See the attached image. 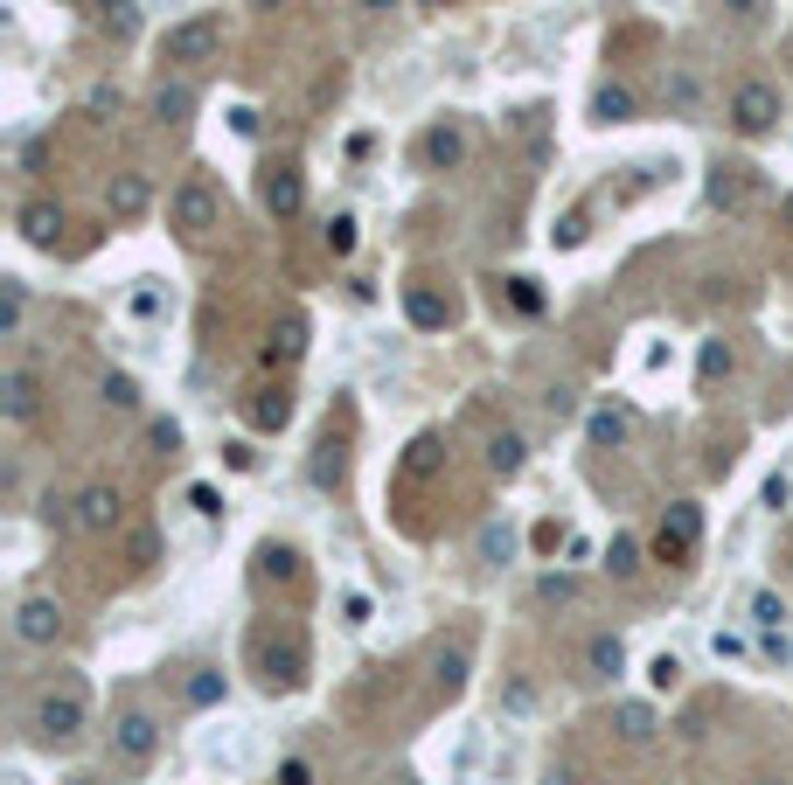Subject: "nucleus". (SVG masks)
<instances>
[{"instance_id": "obj_14", "label": "nucleus", "mask_w": 793, "mask_h": 785, "mask_svg": "<svg viewBox=\"0 0 793 785\" xmlns=\"http://www.w3.org/2000/svg\"><path fill=\"white\" fill-rule=\"evenodd\" d=\"M487 466H495L501 480H516V473L529 466V445H522L516 431H495V438H487Z\"/></svg>"}, {"instance_id": "obj_49", "label": "nucleus", "mask_w": 793, "mask_h": 785, "mask_svg": "<svg viewBox=\"0 0 793 785\" xmlns=\"http://www.w3.org/2000/svg\"><path fill=\"white\" fill-rule=\"evenodd\" d=\"M418 8H446V0H418Z\"/></svg>"}, {"instance_id": "obj_48", "label": "nucleus", "mask_w": 793, "mask_h": 785, "mask_svg": "<svg viewBox=\"0 0 793 785\" xmlns=\"http://www.w3.org/2000/svg\"><path fill=\"white\" fill-rule=\"evenodd\" d=\"M369 8H397V0H369Z\"/></svg>"}, {"instance_id": "obj_15", "label": "nucleus", "mask_w": 793, "mask_h": 785, "mask_svg": "<svg viewBox=\"0 0 793 785\" xmlns=\"http://www.w3.org/2000/svg\"><path fill=\"white\" fill-rule=\"evenodd\" d=\"M425 160H431V167H460V160H466V132H460V126H431V132H425Z\"/></svg>"}, {"instance_id": "obj_30", "label": "nucleus", "mask_w": 793, "mask_h": 785, "mask_svg": "<svg viewBox=\"0 0 793 785\" xmlns=\"http://www.w3.org/2000/svg\"><path fill=\"white\" fill-rule=\"evenodd\" d=\"M584 237H592V229H584V209H571V216H564V223L551 229V243H557V251H578Z\"/></svg>"}, {"instance_id": "obj_19", "label": "nucleus", "mask_w": 793, "mask_h": 785, "mask_svg": "<svg viewBox=\"0 0 793 785\" xmlns=\"http://www.w3.org/2000/svg\"><path fill=\"white\" fill-rule=\"evenodd\" d=\"M188 111H196V84H161V91H154V119L188 126Z\"/></svg>"}, {"instance_id": "obj_35", "label": "nucleus", "mask_w": 793, "mask_h": 785, "mask_svg": "<svg viewBox=\"0 0 793 785\" xmlns=\"http://www.w3.org/2000/svg\"><path fill=\"white\" fill-rule=\"evenodd\" d=\"M648 681H654V688H675V681H683V661H675V654H654Z\"/></svg>"}, {"instance_id": "obj_34", "label": "nucleus", "mask_w": 793, "mask_h": 785, "mask_svg": "<svg viewBox=\"0 0 793 785\" xmlns=\"http://www.w3.org/2000/svg\"><path fill=\"white\" fill-rule=\"evenodd\" d=\"M328 251H334V258L355 251V216H334V223H328Z\"/></svg>"}, {"instance_id": "obj_8", "label": "nucleus", "mask_w": 793, "mask_h": 785, "mask_svg": "<svg viewBox=\"0 0 793 785\" xmlns=\"http://www.w3.org/2000/svg\"><path fill=\"white\" fill-rule=\"evenodd\" d=\"M119 487H84L78 493V528H91V535H105V528H119Z\"/></svg>"}, {"instance_id": "obj_40", "label": "nucleus", "mask_w": 793, "mask_h": 785, "mask_svg": "<svg viewBox=\"0 0 793 785\" xmlns=\"http://www.w3.org/2000/svg\"><path fill=\"white\" fill-rule=\"evenodd\" d=\"M536 598H551V605H557V598H578V578H543Z\"/></svg>"}, {"instance_id": "obj_38", "label": "nucleus", "mask_w": 793, "mask_h": 785, "mask_svg": "<svg viewBox=\"0 0 793 785\" xmlns=\"http://www.w3.org/2000/svg\"><path fill=\"white\" fill-rule=\"evenodd\" d=\"M188 508H196L202 522H216V514H223V501H216V487H188Z\"/></svg>"}, {"instance_id": "obj_13", "label": "nucleus", "mask_w": 793, "mask_h": 785, "mask_svg": "<svg viewBox=\"0 0 793 785\" xmlns=\"http://www.w3.org/2000/svg\"><path fill=\"white\" fill-rule=\"evenodd\" d=\"M710 202L717 209H745L751 202V167H717V175H710Z\"/></svg>"}, {"instance_id": "obj_33", "label": "nucleus", "mask_w": 793, "mask_h": 785, "mask_svg": "<svg viewBox=\"0 0 793 785\" xmlns=\"http://www.w3.org/2000/svg\"><path fill=\"white\" fill-rule=\"evenodd\" d=\"M105 28H111V35H132V28H140V14H132V0H105Z\"/></svg>"}, {"instance_id": "obj_46", "label": "nucleus", "mask_w": 793, "mask_h": 785, "mask_svg": "<svg viewBox=\"0 0 793 785\" xmlns=\"http://www.w3.org/2000/svg\"><path fill=\"white\" fill-rule=\"evenodd\" d=\"M780 223H786V229H793V195H786V202H780Z\"/></svg>"}, {"instance_id": "obj_17", "label": "nucleus", "mask_w": 793, "mask_h": 785, "mask_svg": "<svg viewBox=\"0 0 793 785\" xmlns=\"http://www.w3.org/2000/svg\"><path fill=\"white\" fill-rule=\"evenodd\" d=\"M584 667H592V681H613L619 667H627V646H619V633H599L592 646H584Z\"/></svg>"}, {"instance_id": "obj_51", "label": "nucleus", "mask_w": 793, "mask_h": 785, "mask_svg": "<svg viewBox=\"0 0 793 785\" xmlns=\"http://www.w3.org/2000/svg\"><path fill=\"white\" fill-rule=\"evenodd\" d=\"M251 8H272V0H251Z\"/></svg>"}, {"instance_id": "obj_4", "label": "nucleus", "mask_w": 793, "mask_h": 785, "mask_svg": "<svg viewBox=\"0 0 793 785\" xmlns=\"http://www.w3.org/2000/svg\"><path fill=\"white\" fill-rule=\"evenodd\" d=\"M731 126H738L745 140L772 132V126H780V91H772V84H738V91H731Z\"/></svg>"}, {"instance_id": "obj_31", "label": "nucleus", "mask_w": 793, "mask_h": 785, "mask_svg": "<svg viewBox=\"0 0 793 785\" xmlns=\"http://www.w3.org/2000/svg\"><path fill=\"white\" fill-rule=\"evenodd\" d=\"M181 695L196 702V710H210V702H223V675H196V681L181 688Z\"/></svg>"}, {"instance_id": "obj_44", "label": "nucleus", "mask_w": 793, "mask_h": 785, "mask_svg": "<svg viewBox=\"0 0 793 785\" xmlns=\"http://www.w3.org/2000/svg\"><path fill=\"white\" fill-rule=\"evenodd\" d=\"M710 646H717V661H738V654H745V640H738V633H717Z\"/></svg>"}, {"instance_id": "obj_43", "label": "nucleus", "mask_w": 793, "mask_h": 785, "mask_svg": "<svg viewBox=\"0 0 793 785\" xmlns=\"http://www.w3.org/2000/svg\"><path fill=\"white\" fill-rule=\"evenodd\" d=\"M342 611H348V626H369V598H363V591H348Z\"/></svg>"}, {"instance_id": "obj_41", "label": "nucleus", "mask_w": 793, "mask_h": 785, "mask_svg": "<svg viewBox=\"0 0 793 785\" xmlns=\"http://www.w3.org/2000/svg\"><path fill=\"white\" fill-rule=\"evenodd\" d=\"M154 445H161V452L181 445V425H175V417H154Z\"/></svg>"}, {"instance_id": "obj_36", "label": "nucleus", "mask_w": 793, "mask_h": 785, "mask_svg": "<svg viewBox=\"0 0 793 785\" xmlns=\"http://www.w3.org/2000/svg\"><path fill=\"white\" fill-rule=\"evenodd\" d=\"M717 376H731V348H724V341H710V348H703V382H717Z\"/></svg>"}, {"instance_id": "obj_42", "label": "nucleus", "mask_w": 793, "mask_h": 785, "mask_svg": "<svg viewBox=\"0 0 793 785\" xmlns=\"http://www.w3.org/2000/svg\"><path fill=\"white\" fill-rule=\"evenodd\" d=\"M786 501H793V480H780V473H772V480H766V508H772V514H780Z\"/></svg>"}, {"instance_id": "obj_50", "label": "nucleus", "mask_w": 793, "mask_h": 785, "mask_svg": "<svg viewBox=\"0 0 793 785\" xmlns=\"http://www.w3.org/2000/svg\"><path fill=\"white\" fill-rule=\"evenodd\" d=\"M70 785H98V778H70Z\"/></svg>"}, {"instance_id": "obj_7", "label": "nucleus", "mask_w": 793, "mask_h": 785, "mask_svg": "<svg viewBox=\"0 0 793 785\" xmlns=\"http://www.w3.org/2000/svg\"><path fill=\"white\" fill-rule=\"evenodd\" d=\"M111 751L132 758V764H146V758L161 751V723L146 716V710H126L119 723H111Z\"/></svg>"}, {"instance_id": "obj_29", "label": "nucleus", "mask_w": 793, "mask_h": 785, "mask_svg": "<svg viewBox=\"0 0 793 785\" xmlns=\"http://www.w3.org/2000/svg\"><path fill=\"white\" fill-rule=\"evenodd\" d=\"M22 313H28V285H22V278H8V306H0V328H8V334H22Z\"/></svg>"}, {"instance_id": "obj_12", "label": "nucleus", "mask_w": 793, "mask_h": 785, "mask_svg": "<svg viewBox=\"0 0 793 785\" xmlns=\"http://www.w3.org/2000/svg\"><path fill=\"white\" fill-rule=\"evenodd\" d=\"M258 654H264V681H272V688H293V681H299V667H307L299 640H286V646H258Z\"/></svg>"}, {"instance_id": "obj_24", "label": "nucleus", "mask_w": 793, "mask_h": 785, "mask_svg": "<svg viewBox=\"0 0 793 785\" xmlns=\"http://www.w3.org/2000/svg\"><path fill=\"white\" fill-rule=\"evenodd\" d=\"M606 570H613V578H634V570H640V543H634V535H613V543H606Z\"/></svg>"}, {"instance_id": "obj_16", "label": "nucleus", "mask_w": 793, "mask_h": 785, "mask_svg": "<svg viewBox=\"0 0 793 785\" xmlns=\"http://www.w3.org/2000/svg\"><path fill=\"white\" fill-rule=\"evenodd\" d=\"M0 396H8V417H35V404H43V382H35L28 369H8Z\"/></svg>"}, {"instance_id": "obj_22", "label": "nucleus", "mask_w": 793, "mask_h": 785, "mask_svg": "<svg viewBox=\"0 0 793 785\" xmlns=\"http://www.w3.org/2000/svg\"><path fill=\"white\" fill-rule=\"evenodd\" d=\"M126 306H132V320H167V306H175V299H167L154 278H140V285H132V299H126Z\"/></svg>"}, {"instance_id": "obj_5", "label": "nucleus", "mask_w": 793, "mask_h": 785, "mask_svg": "<svg viewBox=\"0 0 793 785\" xmlns=\"http://www.w3.org/2000/svg\"><path fill=\"white\" fill-rule=\"evenodd\" d=\"M14 640L22 646H56L63 640V605L56 598H22L14 605Z\"/></svg>"}, {"instance_id": "obj_18", "label": "nucleus", "mask_w": 793, "mask_h": 785, "mask_svg": "<svg viewBox=\"0 0 793 785\" xmlns=\"http://www.w3.org/2000/svg\"><path fill=\"white\" fill-rule=\"evenodd\" d=\"M592 119H599V126L634 119V91H627V84H599V91H592Z\"/></svg>"}, {"instance_id": "obj_26", "label": "nucleus", "mask_w": 793, "mask_h": 785, "mask_svg": "<svg viewBox=\"0 0 793 785\" xmlns=\"http://www.w3.org/2000/svg\"><path fill=\"white\" fill-rule=\"evenodd\" d=\"M251 425L258 431H279V425H286V396H272V390L251 396Z\"/></svg>"}, {"instance_id": "obj_21", "label": "nucleus", "mask_w": 793, "mask_h": 785, "mask_svg": "<svg viewBox=\"0 0 793 785\" xmlns=\"http://www.w3.org/2000/svg\"><path fill=\"white\" fill-rule=\"evenodd\" d=\"M654 730H661V723H654L648 702H619V737H627V744H654Z\"/></svg>"}, {"instance_id": "obj_1", "label": "nucleus", "mask_w": 793, "mask_h": 785, "mask_svg": "<svg viewBox=\"0 0 793 785\" xmlns=\"http://www.w3.org/2000/svg\"><path fill=\"white\" fill-rule=\"evenodd\" d=\"M223 49V22L216 14H196V22H175L161 35V63H210Z\"/></svg>"}, {"instance_id": "obj_9", "label": "nucleus", "mask_w": 793, "mask_h": 785, "mask_svg": "<svg viewBox=\"0 0 793 785\" xmlns=\"http://www.w3.org/2000/svg\"><path fill=\"white\" fill-rule=\"evenodd\" d=\"M22 237L35 243V251H56V237H63V209H56V202H28L22 209Z\"/></svg>"}, {"instance_id": "obj_23", "label": "nucleus", "mask_w": 793, "mask_h": 785, "mask_svg": "<svg viewBox=\"0 0 793 785\" xmlns=\"http://www.w3.org/2000/svg\"><path fill=\"white\" fill-rule=\"evenodd\" d=\"M592 445H627V411H592Z\"/></svg>"}, {"instance_id": "obj_52", "label": "nucleus", "mask_w": 793, "mask_h": 785, "mask_svg": "<svg viewBox=\"0 0 793 785\" xmlns=\"http://www.w3.org/2000/svg\"><path fill=\"white\" fill-rule=\"evenodd\" d=\"M766 785H786V778H766Z\"/></svg>"}, {"instance_id": "obj_11", "label": "nucleus", "mask_w": 793, "mask_h": 785, "mask_svg": "<svg viewBox=\"0 0 793 785\" xmlns=\"http://www.w3.org/2000/svg\"><path fill=\"white\" fill-rule=\"evenodd\" d=\"M146 202H154L146 175H111V188H105V209H111V216H140Z\"/></svg>"}, {"instance_id": "obj_20", "label": "nucleus", "mask_w": 793, "mask_h": 785, "mask_svg": "<svg viewBox=\"0 0 793 785\" xmlns=\"http://www.w3.org/2000/svg\"><path fill=\"white\" fill-rule=\"evenodd\" d=\"M404 313H411V328H446V299L439 293H425V285H411V293H404Z\"/></svg>"}, {"instance_id": "obj_2", "label": "nucleus", "mask_w": 793, "mask_h": 785, "mask_svg": "<svg viewBox=\"0 0 793 785\" xmlns=\"http://www.w3.org/2000/svg\"><path fill=\"white\" fill-rule=\"evenodd\" d=\"M167 216H175L181 237H210L216 216H223V202H216V188H210V181H181V188H175V202H167Z\"/></svg>"}, {"instance_id": "obj_3", "label": "nucleus", "mask_w": 793, "mask_h": 785, "mask_svg": "<svg viewBox=\"0 0 793 785\" xmlns=\"http://www.w3.org/2000/svg\"><path fill=\"white\" fill-rule=\"evenodd\" d=\"M84 695H78V688H63V695H43V702H35V737H43V744H70V737H78L84 730Z\"/></svg>"}, {"instance_id": "obj_39", "label": "nucleus", "mask_w": 793, "mask_h": 785, "mask_svg": "<svg viewBox=\"0 0 793 785\" xmlns=\"http://www.w3.org/2000/svg\"><path fill=\"white\" fill-rule=\"evenodd\" d=\"M439 681H446V688L466 681V654H460V646H452V654H439Z\"/></svg>"}, {"instance_id": "obj_6", "label": "nucleus", "mask_w": 793, "mask_h": 785, "mask_svg": "<svg viewBox=\"0 0 793 785\" xmlns=\"http://www.w3.org/2000/svg\"><path fill=\"white\" fill-rule=\"evenodd\" d=\"M703 543V508L696 501H675L668 508V522H661V535H654V549H661V563H675V557H689V549Z\"/></svg>"}, {"instance_id": "obj_47", "label": "nucleus", "mask_w": 793, "mask_h": 785, "mask_svg": "<svg viewBox=\"0 0 793 785\" xmlns=\"http://www.w3.org/2000/svg\"><path fill=\"white\" fill-rule=\"evenodd\" d=\"M731 8H738V14H751V8H759V0H731Z\"/></svg>"}, {"instance_id": "obj_10", "label": "nucleus", "mask_w": 793, "mask_h": 785, "mask_svg": "<svg viewBox=\"0 0 793 785\" xmlns=\"http://www.w3.org/2000/svg\"><path fill=\"white\" fill-rule=\"evenodd\" d=\"M299 202H307L299 175L293 167H272V175H264V209H272V216H299Z\"/></svg>"}, {"instance_id": "obj_28", "label": "nucleus", "mask_w": 793, "mask_h": 785, "mask_svg": "<svg viewBox=\"0 0 793 785\" xmlns=\"http://www.w3.org/2000/svg\"><path fill=\"white\" fill-rule=\"evenodd\" d=\"M272 355H286V361H299V355H307V320H286V328H279V341H272Z\"/></svg>"}, {"instance_id": "obj_25", "label": "nucleus", "mask_w": 793, "mask_h": 785, "mask_svg": "<svg viewBox=\"0 0 793 785\" xmlns=\"http://www.w3.org/2000/svg\"><path fill=\"white\" fill-rule=\"evenodd\" d=\"M98 390H105V404H111V411H140V382H132V376H105Z\"/></svg>"}, {"instance_id": "obj_27", "label": "nucleus", "mask_w": 793, "mask_h": 785, "mask_svg": "<svg viewBox=\"0 0 793 785\" xmlns=\"http://www.w3.org/2000/svg\"><path fill=\"white\" fill-rule=\"evenodd\" d=\"M481 557H487V563H508V557H516V535H508L501 522H487V528H481Z\"/></svg>"}, {"instance_id": "obj_45", "label": "nucleus", "mask_w": 793, "mask_h": 785, "mask_svg": "<svg viewBox=\"0 0 793 785\" xmlns=\"http://www.w3.org/2000/svg\"><path fill=\"white\" fill-rule=\"evenodd\" d=\"M279 785H313V772H307V764H299V758H293V764H286V772H279Z\"/></svg>"}, {"instance_id": "obj_37", "label": "nucleus", "mask_w": 793, "mask_h": 785, "mask_svg": "<svg viewBox=\"0 0 793 785\" xmlns=\"http://www.w3.org/2000/svg\"><path fill=\"white\" fill-rule=\"evenodd\" d=\"M508 293H516L522 313H543V293H536V278H508Z\"/></svg>"}, {"instance_id": "obj_32", "label": "nucleus", "mask_w": 793, "mask_h": 785, "mask_svg": "<svg viewBox=\"0 0 793 785\" xmlns=\"http://www.w3.org/2000/svg\"><path fill=\"white\" fill-rule=\"evenodd\" d=\"M751 619L766 626V633H780V619H786V605L772 598V591H759V598H751Z\"/></svg>"}]
</instances>
